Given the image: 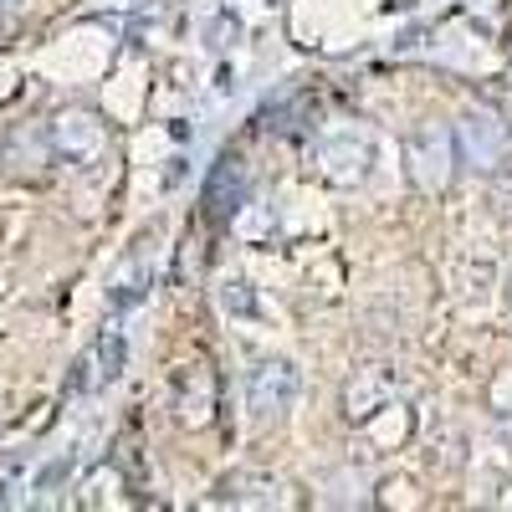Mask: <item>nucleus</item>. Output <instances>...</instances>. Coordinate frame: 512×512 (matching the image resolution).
<instances>
[{
	"mask_svg": "<svg viewBox=\"0 0 512 512\" xmlns=\"http://www.w3.org/2000/svg\"><path fill=\"white\" fill-rule=\"evenodd\" d=\"M461 149L477 159V169H487V175H497V169L512 159V134H507V123L497 113H466L461 118Z\"/></svg>",
	"mask_w": 512,
	"mask_h": 512,
	"instance_id": "nucleus-4",
	"label": "nucleus"
},
{
	"mask_svg": "<svg viewBox=\"0 0 512 512\" xmlns=\"http://www.w3.org/2000/svg\"><path fill=\"white\" fill-rule=\"evenodd\" d=\"M507 303H512V272H507Z\"/></svg>",
	"mask_w": 512,
	"mask_h": 512,
	"instance_id": "nucleus-8",
	"label": "nucleus"
},
{
	"mask_svg": "<svg viewBox=\"0 0 512 512\" xmlns=\"http://www.w3.org/2000/svg\"><path fill=\"white\" fill-rule=\"evenodd\" d=\"M57 149H52V134L47 123H16L6 144H0V164H6L11 180H41L52 169Z\"/></svg>",
	"mask_w": 512,
	"mask_h": 512,
	"instance_id": "nucleus-3",
	"label": "nucleus"
},
{
	"mask_svg": "<svg viewBox=\"0 0 512 512\" xmlns=\"http://www.w3.org/2000/svg\"><path fill=\"white\" fill-rule=\"evenodd\" d=\"M246 395H251V410H256V415H287L292 400H297V369H292L287 359L256 364Z\"/></svg>",
	"mask_w": 512,
	"mask_h": 512,
	"instance_id": "nucleus-5",
	"label": "nucleus"
},
{
	"mask_svg": "<svg viewBox=\"0 0 512 512\" xmlns=\"http://www.w3.org/2000/svg\"><path fill=\"white\" fill-rule=\"evenodd\" d=\"M47 134H52L57 159H67V164H93V159H103V149H108V123H103L93 108H62V113L47 123Z\"/></svg>",
	"mask_w": 512,
	"mask_h": 512,
	"instance_id": "nucleus-2",
	"label": "nucleus"
},
{
	"mask_svg": "<svg viewBox=\"0 0 512 512\" xmlns=\"http://www.w3.org/2000/svg\"><path fill=\"white\" fill-rule=\"evenodd\" d=\"M21 6V0H0V11H16Z\"/></svg>",
	"mask_w": 512,
	"mask_h": 512,
	"instance_id": "nucleus-7",
	"label": "nucleus"
},
{
	"mask_svg": "<svg viewBox=\"0 0 512 512\" xmlns=\"http://www.w3.org/2000/svg\"><path fill=\"white\" fill-rule=\"evenodd\" d=\"M405 169L415 190H446L451 175H456V134H446L441 123H420L415 134L405 139Z\"/></svg>",
	"mask_w": 512,
	"mask_h": 512,
	"instance_id": "nucleus-1",
	"label": "nucleus"
},
{
	"mask_svg": "<svg viewBox=\"0 0 512 512\" xmlns=\"http://www.w3.org/2000/svg\"><path fill=\"white\" fill-rule=\"evenodd\" d=\"M241 200H246V164H241L236 154H226V159L216 164V175H210V185H205L210 221H231L236 210H241Z\"/></svg>",
	"mask_w": 512,
	"mask_h": 512,
	"instance_id": "nucleus-6",
	"label": "nucleus"
}]
</instances>
